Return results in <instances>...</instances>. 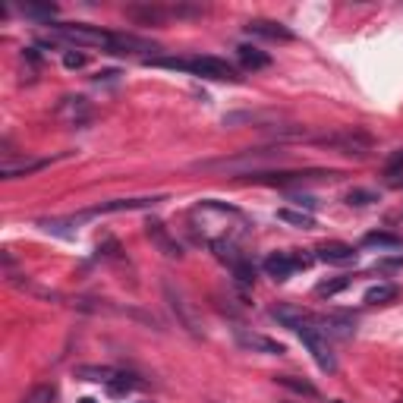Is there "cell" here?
I'll return each mask as SVG.
<instances>
[{
	"label": "cell",
	"instance_id": "cell-1",
	"mask_svg": "<svg viewBox=\"0 0 403 403\" xmlns=\"http://www.w3.org/2000/svg\"><path fill=\"white\" fill-rule=\"evenodd\" d=\"M54 35L63 38L70 44H79V48H104L107 54H113V44H117V32H104L95 29V25H73V23H57L51 25Z\"/></svg>",
	"mask_w": 403,
	"mask_h": 403
},
{
	"label": "cell",
	"instance_id": "cell-2",
	"mask_svg": "<svg viewBox=\"0 0 403 403\" xmlns=\"http://www.w3.org/2000/svg\"><path fill=\"white\" fill-rule=\"evenodd\" d=\"M315 145H325V149H334L340 154H356V158H366L372 151V136L356 126H347V130H337V132H328V136H315L312 139Z\"/></svg>",
	"mask_w": 403,
	"mask_h": 403
},
{
	"label": "cell",
	"instance_id": "cell-3",
	"mask_svg": "<svg viewBox=\"0 0 403 403\" xmlns=\"http://www.w3.org/2000/svg\"><path fill=\"white\" fill-rule=\"evenodd\" d=\"M340 170H290V173H265L255 170L246 173L249 183H265V186H293V183H312V180H340Z\"/></svg>",
	"mask_w": 403,
	"mask_h": 403
},
{
	"label": "cell",
	"instance_id": "cell-4",
	"mask_svg": "<svg viewBox=\"0 0 403 403\" xmlns=\"http://www.w3.org/2000/svg\"><path fill=\"white\" fill-rule=\"evenodd\" d=\"M297 334L302 337V344L309 347V353H312V359L318 362V368H321V372H337V359H334L331 347H328V337L318 331V325H315V318L309 321V325H302Z\"/></svg>",
	"mask_w": 403,
	"mask_h": 403
},
{
	"label": "cell",
	"instance_id": "cell-5",
	"mask_svg": "<svg viewBox=\"0 0 403 403\" xmlns=\"http://www.w3.org/2000/svg\"><path fill=\"white\" fill-rule=\"evenodd\" d=\"M164 297H167V302H170V309H173V315H177L180 325H183L192 337H202V318H199L196 306L183 297V290H180V287H173L170 280H167V284H164Z\"/></svg>",
	"mask_w": 403,
	"mask_h": 403
},
{
	"label": "cell",
	"instance_id": "cell-6",
	"mask_svg": "<svg viewBox=\"0 0 403 403\" xmlns=\"http://www.w3.org/2000/svg\"><path fill=\"white\" fill-rule=\"evenodd\" d=\"M190 60V73L192 76H202V79H218V82H243L237 70H233L227 60L221 57H186Z\"/></svg>",
	"mask_w": 403,
	"mask_h": 403
},
{
	"label": "cell",
	"instance_id": "cell-7",
	"mask_svg": "<svg viewBox=\"0 0 403 403\" xmlns=\"http://www.w3.org/2000/svg\"><path fill=\"white\" fill-rule=\"evenodd\" d=\"M309 265H312V255H299V252H271L265 259V271L274 280H287L293 271H302Z\"/></svg>",
	"mask_w": 403,
	"mask_h": 403
},
{
	"label": "cell",
	"instance_id": "cell-8",
	"mask_svg": "<svg viewBox=\"0 0 403 403\" xmlns=\"http://www.w3.org/2000/svg\"><path fill=\"white\" fill-rule=\"evenodd\" d=\"M274 158H284V151H243L237 158H224V161H202L196 167H205V170H243V167H261Z\"/></svg>",
	"mask_w": 403,
	"mask_h": 403
},
{
	"label": "cell",
	"instance_id": "cell-9",
	"mask_svg": "<svg viewBox=\"0 0 403 403\" xmlns=\"http://www.w3.org/2000/svg\"><path fill=\"white\" fill-rule=\"evenodd\" d=\"M158 202H164V196H142V199H111V202H101V205L89 208V211L76 214V224L85 218H95V214H120V211H139V208H151L158 205Z\"/></svg>",
	"mask_w": 403,
	"mask_h": 403
},
{
	"label": "cell",
	"instance_id": "cell-10",
	"mask_svg": "<svg viewBox=\"0 0 403 403\" xmlns=\"http://www.w3.org/2000/svg\"><path fill=\"white\" fill-rule=\"evenodd\" d=\"M315 325L325 337H350L356 331V318L350 312H328V315H315Z\"/></svg>",
	"mask_w": 403,
	"mask_h": 403
},
{
	"label": "cell",
	"instance_id": "cell-11",
	"mask_svg": "<svg viewBox=\"0 0 403 403\" xmlns=\"http://www.w3.org/2000/svg\"><path fill=\"white\" fill-rule=\"evenodd\" d=\"M233 334H237V344L243 347V350L265 353V356H280V353H284V344L265 337V334H255V331H249V328H237Z\"/></svg>",
	"mask_w": 403,
	"mask_h": 403
},
{
	"label": "cell",
	"instance_id": "cell-12",
	"mask_svg": "<svg viewBox=\"0 0 403 403\" xmlns=\"http://www.w3.org/2000/svg\"><path fill=\"white\" fill-rule=\"evenodd\" d=\"M57 117L63 120V123H70V126H82V123H89L92 120V104L85 98H63L57 104Z\"/></svg>",
	"mask_w": 403,
	"mask_h": 403
},
{
	"label": "cell",
	"instance_id": "cell-13",
	"mask_svg": "<svg viewBox=\"0 0 403 403\" xmlns=\"http://www.w3.org/2000/svg\"><path fill=\"white\" fill-rule=\"evenodd\" d=\"M246 32L255 38H265V42H293L297 38L287 25L274 23V19H252V23H246Z\"/></svg>",
	"mask_w": 403,
	"mask_h": 403
},
{
	"label": "cell",
	"instance_id": "cell-14",
	"mask_svg": "<svg viewBox=\"0 0 403 403\" xmlns=\"http://www.w3.org/2000/svg\"><path fill=\"white\" fill-rule=\"evenodd\" d=\"M145 233H149V240L158 246V252H164L167 259H183L180 243L170 237V233H167V227L161 224V221H149V224H145Z\"/></svg>",
	"mask_w": 403,
	"mask_h": 403
},
{
	"label": "cell",
	"instance_id": "cell-15",
	"mask_svg": "<svg viewBox=\"0 0 403 403\" xmlns=\"http://www.w3.org/2000/svg\"><path fill=\"white\" fill-rule=\"evenodd\" d=\"M271 315L274 321H280L284 328H290V331H299L302 325H309V321L315 318V315H309L306 309H299V306H290V302H280V306H271Z\"/></svg>",
	"mask_w": 403,
	"mask_h": 403
},
{
	"label": "cell",
	"instance_id": "cell-16",
	"mask_svg": "<svg viewBox=\"0 0 403 403\" xmlns=\"http://www.w3.org/2000/svg\"><path fill=\"white\" fill-rule=\"evenodd\" d=\"M51 164V158H25V161H4L0 164V177L4 180H19V177H29L35 170H44Z\"/></svg>",
	"mask_w": 403,
	"mask_h": 403
},
{
	"label": "cell",
	"instance_id": "cell-17",
	"mask_svg": "<svg viewBox=\"0 0 403 403\" xmlns=\"http://www.w3.org/2000/svg\"><path fill=\"white\" fill-rule=\"evenodd\" d=\"M318 259L328 261V265H350V261H356V249L350 243H325L318 246Z\"/></svg>",
	"mask_w": 403,
	"mask_h": 403
},
{
	"label": "cell",
	"instance_id": "cell-18",
	"mask_svg": "<svg viewBox=\"0 0 403 403\" xmlns=\"http://www.w3.org/2000/svg\"><path fill=\"white\" fill-rule=\"evenodd\" d=\"M237 57H240V63H243L246 70H268V66H271V57H268L265 51L252 48V44H240Z\"/></svg>",
	"mask_w": 403,
	"mask_h": 403
},
{
	"label": "cell",
	"instance_id": "cell-19",
	"mask_svg": "<svg viewBox=\"0 0 403 403\" xmlns=\"http://www.w3.org/2000/svg\"><path fill=\"white\" fill-rule=\"evenodd\" d=\"M130 13L132 19H139V23H145V25H158V23H164L167 16H173L170 10H164V6H151V4H145V6H130Z\"/></svg>",
	"mask_w": 403,
	"mask_h": 403
},
{
	"label": "cell",
	"instance_id": "cell-20",
	"mask_svg": "<svg viewBox=\"0 0 403 403\" xmlns=\"http://www.w3.org/2000/svg\"><path fill=\"white\" fill-rule=\"evenodd\" d=\"M76 378L98 381V385H111V381L117 378V368H111V366H76Z\"/></svg>",
	"mask_w": 403,
	"mask_h": 403
},
{
	"label": "cell",
	"instance_id": "cell-21",
	"mask_svg": "<svg viewBox=\"0 0 403 403\" xmlns=\"http://www.w3.org/2000/svg\"><path fill=\"white\" fill-rule=\"evenodd\" d=\"M362 246H366V249H391V252H397L403 246V240L394 237V233H366V237H362Z\"/></svg>",
	"mask_w": 403,
	"mask_h": 403
},
{
	"label": "cell",
	"instance_id": "cell-22",
	"mask_svg": "<svg viewBox=\"0 0 403 403\" xmlns=\"http://www.w3.org/2000/svg\"><path fill=\"white\" fill-rule=\"evenodd\" d=\"M350 284H353V278H350V274H340V278L321 280V284L315 287V297H337V293H344Z\"/></svg>",
	"mask_w": 403,
	"mask_h": 403
},
{
	"label": "cell",
	"instance_id": "cell-23",
	"mask_svg": "<svg viewBox=\"0 0 403 403\" xmlns=\"http://www.w3.org/2000/svg\"><path fill=\"white\" fill-rule=\"evenodd\" d=\"M397 287H394V284H375V287H368V290H366V297H362V299H366L368 302V306H378V302H391V299H397Z\"/></svg>",
	"mask_w": 403,
	"mask_h": 403
},
{
	"label": "cell",
	"instance_id": "cell-24",
	"mask_svg": "<svg viewBox=\"0 0 403 403\" xmlns=\"http://www.w3.org/2000/svg\"><path fill=\"white\" fill-rule=\"evenodd\" d=\"M142 385V381L136 378V375H130V372H117V378L107 385V391L113 394V397H123V394H130V391H136V388Z\"/></svg>",
	"mask_w": 403,
	"mask_h": 403
},
{
	"label": "cell",
	"instance_id": "cell-25",
	"mask_svg": "<svg viewBox=\"0 0 403 403\" xmlns=\"http://www.w3.org/2000/svg\"><path fill=\"white\" fill-rule=\"evenodd\" d=\"M278 221L284 224H293V227H302V230H312L315 227V218L309 211H293V208H280L278 211Z\"/></svg>",
	"mask_w": 403,
	"mask_h": 403
},
{
	"label": "cell",
	"instance_id": "cell-26",
	"mask_svg": "<svg viewBox=\"0 0 403 403\" xmlns=\"http://www.w3.org/2000/svg\"><path fill=\"white\" fill-rule=\"evenodd\" d=\"M19 13L29 19H42V23H51L54 16H57V4H23L19 6Z\"/></svg>",
	"mask_w": 403,
	"mask_h": 403
},
{
	"label": "cell",
	"instance_id": "cell-27",
	"mask_svg": "<svg viewBox=\"0 0 403 403\" xmlns=\"http://www.w3.org/2000/svg\"><path fill=\"white\" fill-rule=\"evenodd\" d=\"M278 385H284V388H290V391H297L302 394V397H318V391H315V385H309L306 378H297V375H278Z\"/></svg>",
	"mask_w": 403,
	"mask_h": 403
},
{
	"label": "cell",
	"instance_id": "cell-28",
	"mask_svg": "<svg viewBox=\"0 0 403 403\" xmlns=\"http://www.w3.org/2000/svg\"><path fill=\"white\" fill-rule=\"evenodd\" d=\"M230 274H233V280H237L240 287H252L255 284V268H252L249 259H240L237 265L230 268Z\"/></svg>",
	"mask_w": 403,
	"mask_h": 403
},
{
	"label": "cell",
	"instance_id": "cell-29",
	"mask_svg": "<svg viewBox=\"0 0 403 403\" xmlns=\"http://www.w3.org/2000/svg\"><path fill=\"white\" fill-rule=\"evenodd\" d=\"M54 397H57V388L54 385H38V388H32V391L25 394L23 403H54Z\"/></svg>",
	"mask_w": 403,
	"mask_h": 403
},
{
	"label": "cell",
	"instance_id": "cell-30",
	"mask_svg": "<svg viewBox=\"0 0 403 403\" xmlns=\"http://www.w3.org/2000/svg\"><path fill=\"white\" fill-rule=\"evenodd\" d=\"M372 202H378L372 190H350L347 192V205H372Z\"/></svg>",
	"mask_w": 403,
	"mask_h": 403
},
{
	"label": "cell",
	"instance_id": "cell-31",
	"mask_svg": "<svg viewBox=\"0 0 403 403\" xmlns=\"http://www.w3.org/2000/svg\"><path fill=\"white\" fill-rule=\"evenodd\" d=\"M385 173L391 180H397L400 173H403V151H394L391 158H388V164H385Z\"/></svg>",
	"mask_w": 403,
	"mask_h": 403
},
{
	"label": "cell",
	"instance_id": "cell-32",
	"mask_svg": "<svg viewBox=\"0 0 403 403\" xmlns=\"http://www.w3.org/2000/svg\"><path fill=\"white\" fill-rule=\"evenodd\" d=\"M63 66H66V70H82V66H85V54L66 51V54H63Z\"/></svg>",
	"mask_w": 403,
	"mask_h": 403
},
{
	"label": "cell",
	"instance_id": "cell-33",
	"mask_svg": "<svg viewBox=\"0 0 403 403\" xmlns=\"http://www.w3.org/2000/svg\"><path fill=\"white\" fill-rule=\"evenodd\" d=\"M98 255H104V259H117L120 255L117 240H104V243H98Z\"/></svg>",
	"mask_w": 403,
	"mask_h": 403
},
{
	"label": "cell",
	"instance_id": "cell-34",
	"mask_svg": "<svg viewBox=\"0 0 403 403\" xmlns=\"http://www.w3.org/2000/svg\"><path fill=\"white\" fill-rule=\"evenodd\" d=\"M117 76H120L117 70H104V73H98L95 82H98V85H101V82H117Z\"/></svg>",
	"mask_w": 403,
	"mask_h": 403
},
{
	"label": "cell",
	"instance_id": "cell-35",
	"mask_svg": "<svg viewBox=\"0 0 403 403\" xmlns=\"http://www.w3.org/2000/svg\"><path fill=\"white\" fill-rule=\"evenodd\" d=\"M290 202H299V205H302V208H309V211L315 208V199H312V196H290Z\"/></svg>",
	"mask_w": 403,
	"mask_h": 403
},
{
	"label": "cell",
	"instance_id": "cell-36",
	"mask_svg": "<svg viewBox=\"0 0 403 403\" xmlns=\"http://www.w3.org/2000/svg\"><path fill=\"white\" fill-rule=\"evenodd\" d=\"M400 265H403V255H397V259H385L378 268H400Z\"/></svg>",
	"mask_w": 403,
	"mask_h": 403
},
{
	"label": "cell",
	"instance_id": "cell-37",
	"mask_svg": "<svg viewBox=\"0 0 403 403\" xmlns=\"http://www.w3.org/2000/svg\"><path fill=\"white\" fill-rule=\"evenodd\" d=\"M79 403H98V400H92V397H82V400H79Z\"/></svg>",
	"mask_w": 403,
	"mask_h": 403
},
{
	"label": "cell",
	"instance_id": "cell-38",
	"mask_svg": "<svg viewBox=\"0 0 403 403\" xmlns=\"http://www.w3.org/2000/svg\"><path fill=\"white\" fill-rule=\"evenodd\" d=\"M391 183H394V186H400V190H403V180H391Z\"/></svg>",
	"mask_w": 403,
	"mask_h": 403
},
{
	"label": "cell",
	"instance_id": "cell-39",
	"mask_svg": "<svg viewBox=\"0 0 403 403\" xmlns=\"http://www.w3.org/2000/svg\"><path fill=\"white\" fill-rule=\"evenodd\" d=\"M334 403H344V400H334Z\"/></svg>",
	"mask_w": 403,
	"mask_h": 403
},
{
	"label": "cell",
	"instance_id": "cell-40",
	"mask_svg": "<svg viewBox=\"0 0 403 403\" xmlns=\"http://www.w3.org/2000/svg\"><path fill=\"white\" fill-rule=\"evenodd\" d=\"M211 403H214V400H211Z\"/></svg>",
	"mask_w": 403,
	"mask_h": 403
}]
</instances>
